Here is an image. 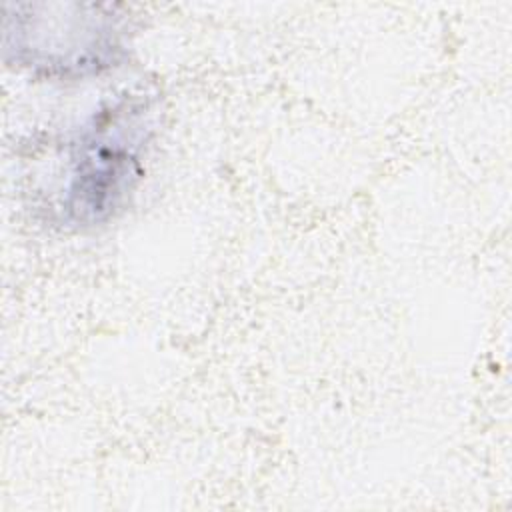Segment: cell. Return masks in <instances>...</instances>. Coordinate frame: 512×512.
Masks as SVG:
<instances>
[{"instance_id": "6da1fadb", "label": "cell", "mask_w": 512, "mask_h": 512, "mask_svg": "<svg viewBox=\"0 0 512 512\" xmlns=\"http://www.w3.org/2000/svg\"><path fill=\"white\" fill-rule=\"evenodd\" d=\"M148 132V104L128 94L92 116L70 148L62 196L68 222L94 226L126 204L142 174Z\"/></svg>"}, {"instance_id": "7a4b0ae2", "label": "cell", "mask_w": 512, "mask_h": 512, "mask_svg": "<svg viewBox=\"0 0 512 512\" xmlns=\"http://www.w3.org/2000/svg\"><path fill=\"white\" fill-rule=\"evenodd\" d=\"M6 56L46 76H88L114 66L126 18L110 4H6Z\"/></svg>"}]
</instances>
